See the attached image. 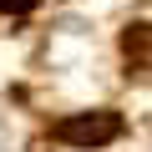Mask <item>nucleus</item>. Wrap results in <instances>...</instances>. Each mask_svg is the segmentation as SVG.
<instances>
[{"mask_svg": "<svg viewBox=\"0 0 152 152\" xmlns=\"http://www.w3.org/2000/svg\"><path fill=\"white\" fill-rule=\"evenodd\" d=\"M36 0H0V10H10V15H20V10H31Z\"/></svg>", "mask_w": 152, "mask_h": 152, "instance_id": "2", "label": "nucleus"}, {"mask_svg": "<svg viewBox=\"0 0 152 152\" xmlns=\"http://www.w3.org/2000/svg\"><path fill=\"white\" fill-rule=\"evenodd\" d=\"M56 137L71 147H102L112 137H122V117L117 112H86V117H66L56 122Z\"/></svg>", "mask_w": 152, "mask_h": 152, "instance_id": "1", "label": "nucleus"}]
</instances>
